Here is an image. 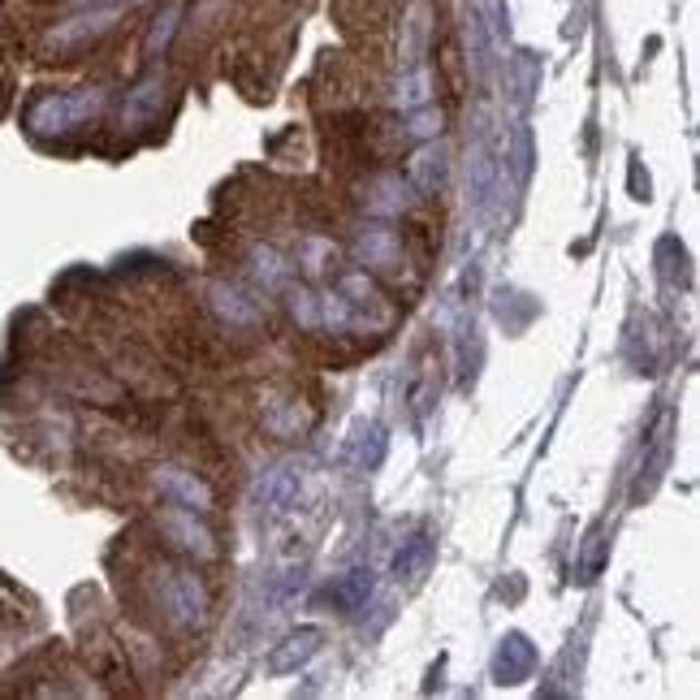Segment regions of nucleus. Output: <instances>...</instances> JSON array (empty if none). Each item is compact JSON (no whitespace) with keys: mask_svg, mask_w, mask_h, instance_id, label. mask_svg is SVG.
<instances>
[{"mask_svg":"<svg viewBox=\"0 0 700 700\" xmlns=\"http://www.w3.org/2000/svg\"><path fill=\"white\" fill-rule=\"evenodd\" d=\"M104 109V91L100 87H82V91H57V96H39L27 109V126L31 134H70L78 126H87L91 117H100Z\"/></svg>","mask_w":700,"mask_h":700,"instance_id":"f257e3e1","label":"nucleus"},{"mask_svg":"<svg viewBox=\"0 0 700 700\" xmlns=\"http://www.w3.org/2000/svg\"><path fill=\"white\" fill-rule=\"evenodd\" d=\"M160 606L178 627H199L208 619V588L194 571H169L160 580Z\"/></svg>","mask_w":700,"mask_h":700,"instance_id":"f03ea898","label":"nucleus"},{"mask_svg":"<svg viewBox=\"0 0 700 700\" xmlns=\"http://www.w3.org/2000/svg\"><path fill=\"white\" fill-rule=\"evenodd\" d=\"M117 13L121 9H87V13H74L70 22H61V27H52L48 31V48L52 52H74V48H82V43H91V39H100L109 27L117 22Z\"/></svg>","mask_w":700,"mask_h":700,"instance_id":"7ed1b4c3","label":"nucleus"},{"mask_svg":"<svg viewBox=\"0 0 700 700\" xmlns=\"http://www.w3.org/2000/svg\"><path fill=\"white\" fill-rule=\"evenodd\" d=\"M156 489L169 498L173 506H187V510H212V489L182 467H160L156 471Z\"/></svg>","mask_w":700,"mask_h":700,"instance_id":"20e7f679","label":"nucleus"},{"mask_svg":"<svg viewBox=\"0 0 700 700\" xmlns=\"http://www.w3.org/2000/svg\"><path fill=\"white\" fill-rule=\"evenodd\" d=\"M320 627H299V631H290L277 649L269 653V670L272 674H290V670H299V666H308L316 658V649H320Z\"/></svg>","mask_w":700,"mask_h":700,"instance_id":"39448f33","label":"nucleus"},{"mask_svg":"<svg viewBox=\"0 0 700 700\" xmlns=\"http://www.w3.org/2000/svg\"><path fill=\"white\" fill-rule=\"evenodd\" d=\"M160 528L173 537V541L182 544V549H191V553H199V558H208L217 544H212V532L194 519V510H187V506H173V510H164L160 514Z\"/></svg>","mask_w":700,"mask_h":700,"instance_id":"423d86ee","label":"nucleus"},{"mask_svg":"<svg viewBox=\"0 0 700 700\" xmlns=\"http://www.w3.org/2000/svg\"><path fill=\"white\" fill-rule=\"evenodd\" d=\"M532 661H537V653L523 636H506L493 653V674H498V683H519V679H528Z\"/></svg>","mask_w":700,"mask_h":700,"instance_id":"0eeeda50","label":"nucleus"},{"mask_svg":"<svg viewBox=\"0 0 700 700\" xmlns=\"http://www.w3.org/2000/svg\"><path fill=\"white\" fill-rule=\"evenodd\" d=\"M299 484H303V471H299L294 463L272 467L269 476H264V506H269L272 514L290 510V506H294V498H299Z\"/></svg>","mask_w":700,"mask_h":700,"instance_id":"6e6552de","label":"nucleus"},{"mask_svg":"<svg viewBox=\"0 0 700 700\" xmlns=\"http://www.w3.org/2000/svg\"><path fill=\"white\" fill-rule=\"evenodd\" d=\"M160 100H164V78L152 74V78H143L130 96H126V126H148L156 113H160Z\"/></svg>","mask_w":700,"mask_h":700,"instance_id":"1a4fd4ad","label":"nucleus"},{"mask_svg":"<svg viewBox=\"0 0 700 700\" xmlns=\"http://www.w3.org/2000/svg\"><path fill=\"white\" fill-rule=\"evenodd\" d=\"M359 260H368V264H377V269H393V264L402 260V242H398V233L386 230V226L363 230L359 233Z\"/></svg>","mask_w":700,"mask_h":700,"instance_id":"9d476101","label":"nucleus"},{"mask_svg":"<svg viewBox=\"0 0 700 700\" xmlns=\"http://www.w3.org/2000/svg\"><path fill=\"white\" fill-rule=\"evenodd\" d=\"M446 169H450V160H446V148H441V143H428V148H420V152L411 156V182H416L420 191H441Z\"/></svg>","mask_w":700,"mask_h":700,"instance_id":"9b49d317","label":"nucleus"},{"mask_svg":"<svg viewBox=\"0 0 700 700\" xmlns=\"http://www.w3.org/2000/svg\"><path fill=\"white\" fill-rule=\"evenodd\" d=\"M372 571H347L342 580L329 588V601L342 610V614H350V610H359V606H368V597H372Z\"/></svg>","mask_w":700,"mask_h":700,"instance_id":"f8f14e48","label":"nucleus"},{"mask_svg":"<svg viewBox=\"0 0 700 700\" xmlns=\"http://www.w3.org/2000/svg\"><path fill=\"white\" fill-rule=\"evenodd\" d=\"M264 424H269L272 437H281V441H294V437H303L308 432V416H303V407L299 402H269V411H264Z\"/></svg>","mask_w":700,"mask_h":700,"instance_id":"ddd939ff","label":"nucleus"},{"mask_svg":"<svg viewBox=\"0 0 700 700\" xmlns=\"http://www.w3.org/2000/svg\"><path fill=\"white\" fill-rule=\"evenodd\" d=\"M212 308L221 311L230 324H256L260 320V308L242 290H233V286H212Z\"/></svg>","mask_w":700,"mask_h":700,"instance_id":"4468645a","label":"nucleus"},{"mask_svg":"<svg viewBox=\"0 0 700 700\" xmlns=\"http://www.w3.org/2000/svg\"><path fill=\"white\" fill-rule=\"evenodd\" d=\"M428 562H432V541L428 537H411L398 549L393 571H398V580H420V576H428Z\"/></svg>","mask_w":700,"mask_h":700,"instance_id":"2eb2a0df","label":"nucleus"},{"mask_svg":"<svg viewBox=\"0 0 700 700\" xmlns=\"http://www.w3.org/2000/svg\"><path fill=\"white\" fill-rule=\"evenodd\" d=\"M467 182H471V199L484 208V203H489V187H493V156H489V143H484V139H476V148H471Z\"/></svg>","mask_w":700,"mask_h":700,"instance_id":"dca6fc26","label":"nucleus"},{"mask_svg":"<svg viewBox=\"0 0 700 700\" xmlns=\"http://www.w3.org/2000/svg\"><path fill=\"white\" fill-rule=\"evenodd\" d=\"M428 43V4H416L402 22V66H420Z\"/></svg>","mask_w":700,"mask_h":700,"instance_id":"f3484780","label":"nucleus"},{"mask_svg":"<svg viewBox=\"0 0 700 700\" xmlns=\"http://www.w3.org/2000/svg\"><path fill=\"white\" fill-rule=\"evenodd\" d=\"M666 454H670V416H661L658 432H653V450H649V463L640 471V484H636V498H644L649 489H653V480L661 476V467H666Z\"/></svg>","mask_w":700,"mask_h":700,"instance_id":"a211bd4d","label":"nucleus"},{"mask_svg":"<svg viewBox=\"0 0 700 700\" xmlns=\"http://www.w3.org/2000/svg\"><path fill=\"white\" fill-rule=\"evenodd\" d=\"M658 272L674 286V281H688V256L674 238H661L658 242Z\"/></svg>","mask_w":700,"mask_h":700,"instance_id":"6ab92c4d","label":"nucleus"},{"mask_svg":"<svg viewBox=\"0 0 700 700\" xmlns=\"http://www.w3.org/2000/svg\"><path fill=\"white\" fill-rule=\"evenodd\" d=\"M381 454H386V432L372 424L359 432V441H354V450H350V459L359 467H377L381 463Z\"/></svg>","mask_w":700,"mask_h":700,"instance_id":"aec40b11","label":"nucleus"},{"mask_svg":"<svg viewBox=\"0 0 700 700\" xmlns=\"http://www.w3.org/2000/svg\"><path fill=\"white\" fill-rule=\"evenodd\" d=\"M178 22H182V0H173V4L152 22V36H148V52H152V57L169 48V39H173V31H178Z\"/></svg>","mask_w":700,"mask_h":700,"instance_id":"412c9836","label":"nucleus"},{"mask_svg":"<svg viewBox=\"0 0 700 700\" xmlns=\"http://www.w3.org/2000/svg\"><path fill=\"white\" fill-rule=\"evenodd\" d=\"M398 191H402V182H398V178H381V182L372 187L368 208H372V212H381V217H389V212H402V208H407V194L398 199Z\"/></svg>","mask_w":700,"mask_h":700,"instance_id":"4be33fe9","label":"nucleus"},{"mask_svg":"<svg viewBox=\"0 0 700 700\" xmlns=\"http://www.w3.org/2000/svg\"><path fill=\"white\" fill-rule=\"evenodd\" d=\"M428 70L424 66H407V78H402V87H398V100L402 104H424L428 100Z\"/></svg>","mask_w":700,"mask_h":700,"instance_id":"5701e85b","label":"nucleus"},{"mask_svg":"<svg viewBox=\"0 0 700 700\" xmlns=\"http://www.w3.org/2000/svg\"><path fill=\"white\" fill-rule=\"evenodd\" d=\"M256 272H260L264 286H277V281L286 277V264H281L277 251H264V247H260V251H256Z\"/></svg>","mask_w":700,"mask_h":700,"instance_id":"b1692460","label":"nucleus"},{"mask_svg":"<svg viewBox=\"0 0 700 700\" xmlns=\"http://www.w3.org/2000/svg\"><path fill=\"white\" fill-rule=\"evenodd\" d=\"M407 130L411 134H432V130H441V113L437 109H416L411 121H407Z\"/></svg>","mask_w":700,"mask_h":700,"instance_id":"393cba45","label":"nucleus"},{"mask_svg":"<svg viewBox=\"0 0 700 700\" xmlns=\"http://www.w3.org/2000/svg\"><path fill=\"white\" fill-rule=\"evenodd\" d=\"M294 316L303 324H316V308H311V294H294Z\"/></svg>","mask_w":700,"mask_h":700,"instance_id":"a878e982","label":"nucleus"},{"mask_svg":"<svg viewBox=\"0 0 700 700\" xmlns=\"http://www.w3.org/2000/svg\"><path fill=\"white\" fill-rule=\"evenodd\" d=\"M631 191L636 199H649V178H640V164H631Z\"/></svg>","mask_w":700,"mask_h":700,"instance_id":"bb28decb","label":"nucleus"}]
</instances>
